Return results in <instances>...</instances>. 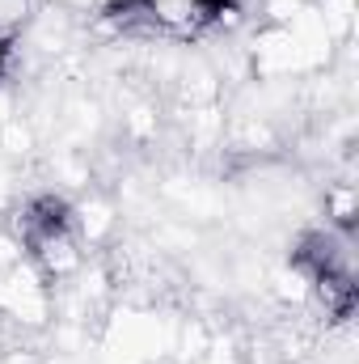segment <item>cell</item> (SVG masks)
<instances>
[{"label": "cell", "instance_id": "cell-3", "mask_svg": "<svg viewBox=\"0 0 359 364\" xmlns=\"http://www.w3.org/2000/svg\"><path fill=\"white\" fill-rule=\"evenodd\" d=\"M186 4H190V13L203 17V21H216V17H224V13L237 9V0H186Z\"/></svg>", "mask_w": 359, "mask_h": 364}, {"label": "cell", "instance_id": "cell-1", "mask_svg": "<svg viewBox=\"0 0 359 364\" xmlns=\"http://www.w3.org/2000/svg\"><path fill=\"white\" fill-rule=\"evenodd\" d=\"M26 229L38 246L47 242H64L68 229H72V208L60 199V195H38L30 208H26Z\"/></svg>", "mask_w": 359, "mask_h": 364}, {"label": "cell", "instance_id": "cell-2", "mask_svg": "<svg viewBox=\"0 0 359 364\" xmlns=\"http://www.w3.org/2000/svg\"><path fill=\"white\" fill-rule=\"evenodd\" d=\"M292 263H296L300 272H309L313 279H321V275H330V272H347L343 259H338V242H334L330 233H309V237H300Z\"/></svg>", "mask_w": 359, "mask_h": 364}, {"label": "cell", "instance_id": "cell-4", "mask_svg": "<svg viewBox=\"0 0 359 364\" xmlns=\"http://www.w3.org/2000/svg\"><path fill=\"white\" fill-rule=\"evenodd\" d=\"M4 64H9V43L0 38V73H4Z\"/></svg>", "mask_w": 359, "mask_h": 364}]
</instances>
